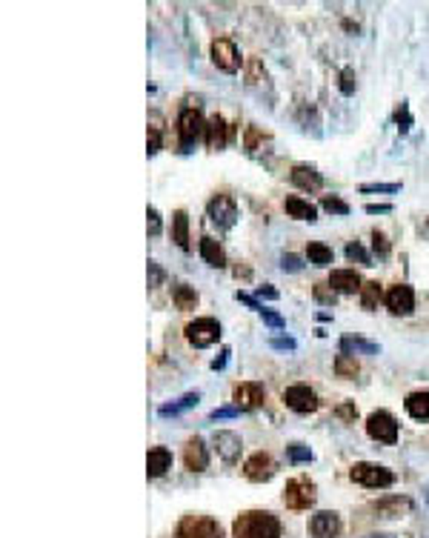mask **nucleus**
<instances>
[{
  "label": "nucleus",
  "mask_w": 429,
  "mask_h": 538,
  "mask_svg": "<svg viewBox=\"0 0 429 538\" xmlns=\"http://www.w3.org/2000/svg\"><path fill=\"white\" fill-rule=\"evenodd\" d=\"M335 415H338L341 421H349V424H352V421L358 418V407H355V401H343V404H338V407H335Z\"/></svg>",
  "instance_id": "40"
},
{
  "label": "nucleus",
  "mask_w": 429,
  "mask_h": 538,
  "mask_svg": "<svg viewBox=\"0 0 429 538\" xmlns=\"http://www.w3.org/2000/svg\"><path fill=\"white\" fill-rule=\"evenodd\" d=\"M372 249H375L378 258H386L389 255V241H386V235L381 232V229H372Z\"/></svg>",
  "instance_id": "41"
},
{
  "label": "nucleus",
  "mask_w": 429,
  "mask_h": 538,
  "mask_svg": "<svg viewBox=\"0 0 429 538\" xmlns=\"http://www.w3.org/2000/svg\"><path fill=\"white\" fill-rule=\"evenodd\" d=\"M281 269H283V272H301V269H303V258L295 255V252H283L281 255Z\"/></svg>",
  "instance_id": "38"
},
{
  "label": "nucleus",
  "mask_w": 429,
  "mask_h": 538,
  "mask_svg": "<svg viewBox=\"0 0 429 538\" xmlns=\"http://www.w3.org/2000/svg\"><path fill=\"white\" fill-rule=\"evenodd\" d=\"M172 241L178 243L183 252H189V215L183 209H174L172 212Z\"/></svg>",
  "instance_id": "26"
},
{
  "label": "nucleus",
  "mask_w": 429,
  "mask_h": 538,
  "mask_svg": "<svg viewBox=\"0 0 429 538\" xmlns=\"http://www.w3.org/2000/svg\"><path fill=\"white\" fill-rule=\"evenodd\" d=\"M212 63L229 74H235L241 69V52L232 37H214L212 41Z\"/></svg>",
  "instance_id": "10"
},
{
  "label": "nucleus",
  "mask_w": 429,
  "mask_h": 538,
  "mask_svg": "<svg viewBox=\"0 0 429 538\" xmlns=\"http://www.w3.org/2000/svg\"><path fill=\"white\" fill-rule=\"evenodd\" d=\"M232 401H235V407H241V410H258L266 401V390L258 381H243L235 387V392H232Z\"/></svg>",
  "instance_id": "12"
},
{
  "label": "nucleus",
  "mask_w": 429,
  "mask_h": 538,
  "mask_svg": "<svg viewBox=\"0 0 429 538\" xmlns=\"http://www.w3.org/2000/svg\"><path fill=\"white\" fill-rule=\"evenodd\" d=\"M206 134V121L201 118L198 109H183L178 114V146L181 152H192V146Z\"/></svg>",
  "instance_id": "3"
},
{
  "label": "nucleus",
  "mask_w": 429,
  "mask_h": 538,
  "mask_svg": "<svg viewBox=\"0 0 429 538\" xmlns=\"http://www.w3.org/2000/svg\"><path fill=\"white\" fill-rule=\"evenodd\" d=\"M383 303L392 315H412L415 312V290L409 283H395L386 290Z\"/></svg>",
  "instance_id": "11"
},
{
  "label": "nucleus",
  "mask_w": 429,
  "mask_h": 538,
  "mask_svg": "<svg viewBox=\"0 0 429 538\" xmlns=\"http://www.w3.org/2000/svg\"><path fill=\"white\" fill-rule=\"evenodd\" d=\"M212 447L218 450V455L226 461V464H235V461L241 458V450H243V441L238 432H232V430H218L212 435Z\"/></svg>",
  "instance_id": "13"
},
{
  "label": "nucleus",
  "mask_w": 429,
  "mask_h": 538,
  "mask_svg": "<svg viewBox=\"0 0 429 538\" xmlns=\"http://www.w3.org/2000/svg\"><path fill=\"white\" fill-rule=\"evenodd\" d=\"M283 209H286V215L295 218V221H309V223L318 221V206L303 201V198H298V195H289L283 201Z\"/></svg>",
  "instance_id": "20"
},
{
  "label": "nucleus",
  "mask_w": 429,
  "mask_h": 538,
  "mask_svg": "<svg viewBox=\"0 0 429 538\" xmlns=\"http://www.w3.org/2000/svg\"><path fill=\"white\" fill-rule=\"evenodd\" d=\"M235 298H238L243 306H249V310H255V312H261V310H263V303H261L258 298H252L249 292H235Z\"/></svg>",
  "instance_id": "49"
},
{
  "label": "nucleus",
  "mask_w": 429,
  "mask_h": 538,
  "mask_svg": "<svg viewBox=\"0 0 429 538\" xmlns=\"http://www.w3.org/2000/svg\"><path fill=\"white\" fill-rule=\"evenodd\" d=\"M161 152V126H149V155Z\"/></svg>",
  "instance_id": "47"
},
{
  "label": "nucleus",
  "mask_w": 429,
  "mask_h": 538,
  "mask_svg": "<svg viewBox=\"0 0 429 538\" xmlns=\"http://www.w3.org/2000/svg\"><path fill=\"white\" fill-rule=\"evenodd\" d=\"M335 372H338L341 378H355V375L361 372L355 355H343V352H341V355L335 358Z\"/></svg>",
  "instance_id": "32"
},
{
  "label": "nucleus",
  "mask_w": 429,
  "mask_h": 538,
  "mask_svg": "<svg viewBox=\"0 0 429 538\" xmlns=\"http://www.w3.org/2000/svg\"><path fill=\"white\" fill-rule=\"evenodd\" d=\"M174 538H223L221 524L209 515H183L178 530H174Z\"/></svg>",
  "instance_id": "4"
},
{
  "label": "nucleus",
  "mask_w": 429,
  "mask_h": 538,
  "mask_svg": "<svg viewBox=\"0 0 429 538\" xmlns=\"http://www.w3.org/2000/svg\"><path fill=\"white\" fill-rule=\"evenodd\" d=\"M321 206L326 209L329 215H349V203L343 198H338V195H323L321 198Z\"/></svg>",
  "instance_id": "34"
},
{
  "label": "nucleus",
  "mask_w": 429,
  "mask_h": 538,
  "mask_svg": "<svg viewBox=\"0 0 429 538\" xmlns=\"http://www.w3.org/2000/svg\"><path fill=\"white\" fill-rule=\"evenodd\" d=\"M306 258H309L312 266H329L332 263V246H326L321 241H312L306 246Z\"/></svg>",
  "instance_id": "29"
},
{
  "label": "nucleus",
  "mask_w": 429,
  "mask_h": 538,
  "mask_svg": "<svg viewBox=\"0 0 429 538\" xmlns=\"http://www.w3.org/2000/svg\"><path fill=\"white\" fill-rule=\"evenodd\" d=\"M172 301H174V306H178L181 312H189V310H194L198 306V292H194V286H189V283H174V290H172Z\"/></svg>",
  "instance_id": "28"
},
{
  "label": "nucleus",
  "mask_w": 429,
  "mask_h": 538,
  "mask_svg": "<svg viewBox=\"0 0 429 538\" xmlns=\"http://www.w3.org/2000/svg\"><path fill=\"white\" fill-rule=\"evenodd\" d=\"M355 86H358V78H355V69H343L341 72V83H338V89H341V94H355Z\"/></svg>",
  "instance_id": "37"
},
{
  "label": "nucleus",
  "mask_w": 429,
  "mask_h": 538,
  "mask_svg": "<svg viewBox=\"0 0 429 538\" xmlns=\"http://www.w3.org/2000/svg\"><path fill=\"white\" fill-rule=\"evenodd\" d=\"M343 29H346V32H358V23H352V21H343Z\"/></svg>",
  "instance_id": "55"
},
{
  "label": "nucleus",
  "mask_w": 429,
  "mask_h": 538,
  "mask_svg": "<svg viewBox=\"0 0 429 538\" xmlns=\"http://www.w3.org/2000/svg\"><path fill=\"white\" fill-rule=\"evenodd\" d=\"M146 218H149V235H161L163 223H161V215H158V209H154V206H149Z\"/></svg>",
  "instance_id": "45"
},
{
  "label": "nucleus",
  "mask_w": 429,
  "mask_h": 538,
  "mask_svg": "<svg viewBox=\"0 0 429 538\" xmlns=\"http://www.w3.org/2000/svg\"><path fill=\"white\" fill-rule=\"evenodd\" d=\"M172 470V452L166 447H152L146 455V472L149 478H161Z\"/></svg>",
  "instance_id": "21"
},
{
  "label": "nucleus",
  "mask_w": 429,
  "mask_h": 538,
  "mask_svg": "<svg viewBox=\"0 0 429 538\" xmlns=\"http://www.w3.org/2000/svg\"><path fill=\"white\" fill-rule=\"evenodd\" d=\"M329 286H332L335 292H361V275L355 269H332V275H329Z\"/></svg>",
  "instance_id": "19"
},
{
  "label": "nucleus",
  "mask_w": 429,
  "mask_h": 538,
  "mask_svg": "<svg viewBox=\"0 0 429 538\" xmlns=\"http://www.w3.org/2000/svg\"><path fill=\"white\" fill-rule=\"evenodd\" d=\"M395 123L401 132H409V126H412V114H409V103L401 101V106L395 109Z\"/></svg>",
  "instance_id": "39"
},
{
  "label": "nucleus",
  "mask_w": 429,
  "mask_h": 538,
  "mask_svg": "<svg viewBox=\"0 0 429 538\" xmlns=\"http://www.w3.org/2000/svg\"><path fill=\"white\" fill-rule=\"evenodd\" d=\"M183 464L192 472H203L209 467V450H206L201 435H192L186 441V447H183Z\"/></svg>",
  "instance_id": "16"
},
{
  "label": "nucleus",
  "mask_w": 429,
  "mask_h": 538,
  "mask_svg": "<svg viewBox=\"0 0 429 538\" xmlns=\"http://www.w3.org/2000/svg\"><path fill=\"white\" fill-rule=\"evenodd\" d=\"M426 223H429V221H426Z\"/></svg>",
  "instance_id": "57"
},
{
  "label": "nucleus",
  "mask_w": 429,
  "mask_h": 538,
  "mask_svg": "<svg viewBox=\"0 0 429 538\" xmlns=\"http://www.w3.org/2000/svg\"><path fill=\"white\" fill-rule=\"evenodd\" d=\"M235 275H238V278H241V275H243V278H252V269H249V266H235Z\"/></svg>",
  "instance_id": "54"
},
{
  "label": "nucleus",
  "mask_w": 429,
  "mask_h": 538,
  "mask_svg": "<svg viewBox=\"0 0 429 538\" xmlns=\"http://www.w3.org/2000/svg\"><path fill=\"white\" fill-rule=\"evenodd\" d=\"M401 183H363L361 192H398Z\"/></svg>",
  "instance_id": "48"
},
{
  "label": "nucleus",
  "mask_w": 429,
  "mask_h": 538,
  "mask_svg": "<svg viewBox=\"0 0 429 538\" xmlns=\"http://www.w3.org/2000/svg\"><path fill=\"white\" fill-rule=\"evenodd\" d=\"M343 252H346V258H349V261H358V263H363V266H372V255H369L358 241H355V243H346Z\"/></svg>",
  "instance_id": "36"
},
{
  "label": "nucleus",
  "mask_w": 429,
  "mask_h": 538,
  "mask_svg": "<svg viewBox=\"0 0 429 538\" xmlns=\"http://www.w3.org/2000/svg\"><path fill=\"white\" fill-rule=\"evenodd\" d=\"M241 412H243L241 407H218V410H212V412H209V418H212V421H221V418H238Z\"/></svg>",
  "instance_id": "44"
},
{
  "label": "nucleus",
  "mask_w": 429,
  "mask_h": 538,
  "mask_svg": "<svg viewBox=\"0 0 429 538\" xmlns=\"http://www.w3.org/2000/svg\"><path fill=\"white\" fill-rule=\"evenodd\" d=\"M198 401H201V392H186L181 395L178 401H172V404H163V407H158V415L161 418H169V415H181L192 407H198Z\"/></svg>",
  "instance_id": "27"
},
{
  "label": "nucleus",
  "mask_w": 429,
  "mask_h": 538,
  "mask_svg": "<svg viewBox=\"0 0 429 538\" xmlns=\"http://www.w3.org/2000/svg\"><path fill=\"white\" fill-rule=\"evenodd\" d=\"M363 212L366 215H389V212H392V206H389V203H366Z\"/></svg>",
  "instance_id": "50"
},
{
  "label": "nucleus",
  "mask_w": 429,
  "mask_h": 538,
  "mask_svg": "<svg viewBox=\"0 0 429 538\" xmlns=\"http://www.w3.org/2000/svg\"><path fill=\"white\" fill-rule=\"evenodd\" d=\"M201 258H203L209 266H214V269H223V266H226V252H223V246L214 241V238H209V235L201 238Z\"/></svg>",
  "instance_id": "25"
},
{
  "label": "nucleus",
  "mask_w": 429,
  "mask_h": 538,
  "mask_svg": "<svg viewBox=\"0 0 429 538\" xmlns=\"http://www.w3.org/2000/svg\"><path fill=\"white\" fill-rule=\"evenodd\" d=\"M309 532H312V538H338L341 535V515L332 510L315 512L309 521Z\"/></svg>",
  "instance_id": "15"
},
{
  "label": "nucleus",
  "mask_w": 429,
  "mask_h": 538,
  "mask_svg": "<svg viewBox=\"0 0 429 538\" xmlns=\"http://www.w3.org/2000/svg\"><path fill=\"white\" fill-rule=\"evenodd\" d=\"M283 404L292 410V412H301V415H306V412H315L318 407H321V401H318V395H315V390L312 387H306V383H292V387H286L283 390Z\"/></svg>",
  "instance_id": "9"
},
{
  "label": "nucleus",
  "mask_w": 429,
  "mask_h": 538,
  "mask_svg": "<svg viewBox=\"0 0 429 538\" xmlns=\"http://www.w3.org/2000/svg\"><path fill=\"white\" fill-rule=\"evenodd\" d=\"M269 347H272V350H295L298 343H295V338H272Z\"/></svg>",
  "instance_id": "51"
},
{
  "label": "nucleus",
  "mask_w": 429,
  "mask_h": 538,
  "mask_svg": "<svg viewBox=\"0 0 429 538\" xmlns=\"http://www.w3.org/2000/svg\"><path fill=\"white\" fill-rule=\"evenodd\" d=\"M366 538H395L392 532H375V535H366Z\"/></svg>",
  "instance_id": "56"
},
{
  "label": "nucleus",
  "mask_w": 429,
  "mask_h": 538,
  "mask_svg": "<svg viewBox=\"0 0 429 538\" xmlns=\"http://www.w3.org/2000/svg\"><path fill=\"white\" fill-rule=\"evenodd\" d=\"M226 361H229V347H223V350L218 352V358L212 361V370H214V372H221V370L226 367Z\"/></svg>",
  "instance_id": "53"
},
{
  "label": "nucleus",
  "mask_w": 429,
  "mask_h": 538,
  "mask_svg": "<svg viewBox=\"0 0 429 538\" xmlns=\"http://www.w3.org/2000/svg\"><path fill=\"white\" fill-rule=\"evenodd\" d=\"M183 335L194 350H206V347H212V343L221 341V323L214 318H194V321L186 323Z\"/></svg>",
  "instance_id": "5"
},
{
  "label": "nucleus",
  "mask_w": 429,
  "mask_h": 538,
  "mask_svg": "<svg viewBox=\"0 0 429 538\" xmlns=\"http://www.w3.org/2000/svg\"><path fill=\"white\" fill-rule=\"evenodd\" d=\"M341 352L343 355H378L381 352V347L375 341H366V338H358V335H346V338H341Z\"/></svg>",
  "instance_id": "22"
},
{
  "label": "nucleus",
  "mask_w": 429,
  "mask_h": 538,
  "mask_svg": "<svg viewBox=\"0 0 429 538\" xmlns=\"http://www.w3.org/2000/svg\"><path fill=\"white\" fill-rule=\"evenodd\" d=\"M243 475L249 478V481L263 484V481H269V478L275 475V461H272L269 452H255V455H249L246 464H243Z\"/></svg>",
  "instance_id": "14"
},
{
  "label": "nucleus",
  "mask_w": 429,
  "mask_h": 538,
  "mask_svg": "<svg viewBox=\"0 0 429 538\" xmlns=\"http://www.w3.org/2000/svg\"><path fill=\"white\" fill-rule=\"evenodd\" d=\"M312 295H315V301L323 303V306H335V301H338V292L329 283H315L312 286Z\"/></svg>",
  "instance_id": "35"
},
{
  "label": "nucleus",
  "mask_w": 429,
  "mask_h": 538,
  "mask_svg": "<svg viewBox=\"0 0 429 538\" xmlns=\"http://www.w3.org/2000/svg\"><path fill=\"white\" fill-rule=\"evenodd\" d=\"M261 318H263V321L272 326V330H283V326H286V321H283V318H281L275 310H266V306L261 310Z\"/></svg>",
  "instance_id": "42"
},
{
  "label": "nucleus",
  "mask_w": 429,
  "mask_h": 538,
  "mask_svg": "<svg viewBox=\"0 0 429 538\" xmlns=\"http://www.w3.org/2000/svg\"><path fill=\"white\" fill-rule=\"evenodd\" d=\"M378 301H381V283L378 281H363V286H361V306L372 312L378 306Z\"/></svg>",
  "instance_id": "30"
},
{
  "label": "nucleus",
  "mask_w": 429,
  "mask_h": 538,
  "mask_svg": "<svg viewBox=\"0 0 429 538\" xmlns=\"http://www.w3.org/2000/svg\"><path fill=\"white\" fill-rule=\"evenodd\" d=\"M278 290L272 283H263V286H258V298H269V301H278Z\"/></svg>",
  "instance_id": "52"
},
{
  "label": "nucleus",
  "mask_w": 429,
  "mask_h": 538,
  "mask_svg": "<svg viewBox=\"0 0 429 538\" xmlns=\"http://www.w3.org/2000/svg\"><path fill=\"white\" fill-rule=\"evenodd\" d=\"M229 132H232V126L221 118V114H212V118L206 121V146H209L212 152L223 149V146L229 143Z\"/></svg>",
  "instance_id": "18"
},
{
  "label": "nucleus",
  "mask_w": 429,
  "mask_h": 538,
  "mask_svg": "<svg viewBox=\"0 0 429 538\" xmlns=\"http://www.w3.org/2000/svg\"><path fill=\"white\" fill-rule=\"evenodd\" d=\"M235 538H281V521L269 510H246L232 524Z\"/></svg>",
  "instance_id": "1"
},
{
  "label": "nucleus",
  "mask_w": 429,
  "mask_h": 538,
  "mask_svg": "<svg viewBox=\"0 0 429 538\" xmlns=\"http://www.w3.org/2000/svg\"><path fill=\"white\" fill-rule=\"evenodd\" d=\"M398 418L386 410H375L366 418V435L372 441H381V444H395L398 441Z\"/></svg>",
  "instance_id": "7"
},
{
  "label": "nucleus",
  "mask_w": 429,
  "mask_h": 538,
  "mask_svg": "<svg viewBox=\"0 0 429 538\" xmlns=\"http://www.w3.org/2000/svg\"><path fill=\"white\" fill-rule=\"evenodd\" d=\"M403 410L412 415L415 421H429V390L409 392L406 401H403Z\"/></svg>",
  "instance_id": "24"
},
{
  "label": "nucleus",
  "mask_w": 429,
  "mask_h": 538,
  "mask_svg": "<svg viewBox=\"0 0 429 538\" xmlns=\"http://www.w3.org/2000/svg\"><path fill=\"white\" fill-rule=\"evenodd\" d=\"M349 478L361 487H369V490H386L395 484V472L383 467V464H372V461H361V464H352L349 470Z\"/></svg>",
  "instance_id": "2"
},
{
  "label": "nucleus",
  "mask_w": 429,
  "mask_h": 538,
  "mask_svg": "<svg viewBox=\"0 0 429 538\" xmlns=\"http://www.w3.org/2000/svg\"><path fill=\"white\" fill-rule=\"evenodd\" d=\"M283 504L289 510H309L315 504V484L309 478H292L283 487Z\"/></svg>",
  "instance_id": "8"
},
{
  "label": "nucleus",
  "mask_w": 429,
  "mask_h": 538,
  "mask_svg": "<svg viewBox=\"0 0 429 538\" xmlns=\"http://www.w3.org/2000/svg\"><path fill=\"white\" fill-rule=\"evenodd\" d=\"M409 510H412V501L403 498V495H389V498H383V501L375 504V512L383 515V518H401Z\"/></svg>",
  "instance_id": "23"
},
{
  "label": "nucleus",
  "mask_w": 429,
  "mask_h": 538,
  "mask_svg": "<svg viewBox=\"0 0 429 538\" xmlns=\"http://www.w3.org/2000/svg\"><path fill=\"white\" fill-rule=\"evenodd\" d=\"M289 181L295 183L298 189H303V192H318V189H323V175H321L315 166H306V163H295V166H292Z\"/></svg>",
  "instance_id": "17"
},
{
  "label": "nucleus",
  "mask_w": 429,
  "mask_h": 538,
  "mask_svg": "<svg viewBox=\"0 0 429 538\" xmlns=\"http://www.w3.org/2000/svg\"><path fill=\"white\" fill-rule=\"evenodd\" d=\"M261 138H263V134L255 129V126H246V134H243V143H246V149L249 152H255L258 149V143H261Z\"/></svg>",
  "instance_id": "43"
},
{
  "label": "nucleus",
  "mask_w": 429,
  "mask_h": 538,
  "mask_svg": "<svg viewBox=\"0 0 429 538\" xmlns=\"http://www.w3.org/2000/svg\"><path fill=\"white\" fill-rule=\"evenodd\" d=\"M206 215L218 229H232L238 223V203L232 195H226V192H218V195H212V201L206 203Z\"/></svg>",
  "instance_id": "6"
},
{
  "label": "nucleus",
  "mask_w": 429,
  "mask_h": 538,
  "mask_svg": "<svg viewBox=\"0 0 429 538\" xmlns=\"http://www.w3.org/2000/svg\"><path fill=\"white\" fill-rule=\"evenodd\" d=\"M266 81H269V74H266L263 63L258 61V57H249L246 61V83L249 86H266Z\"/></svg>",
  "instance_id": "31"
},
{
  "label": "nucleus",
  "mask_w": 429,
  "mask_h": 538,
  "mask_svg": "<svg viewBox=\"0 0 429 538\" xmlns=\"http://www.w3.org/2000/svg\"><path fill=\"white\" fill-rule=\"evenodd\" d=\"M286 458L292 461V464H309V461L315 458V455H312V450H309L306 444L295 441V444H289V447H286Z\"/></svg>",
  "instance_id": "33"
},
{
  "label": "nucleus",
  "mask_w": 429,
  "mask_h": 538,
  "mask_svg": "<svg viewBox=\"0 0 429 538\" xmlns=\"http://www.w3.org/2000/svg\"><path fill=\"white\" fill-rule=\"evenodd\" d=\"M163 278H166V272L158 266V261H149V286H161Z\"/></svg>",
  "instance_id": "46"
}]
</instances>
